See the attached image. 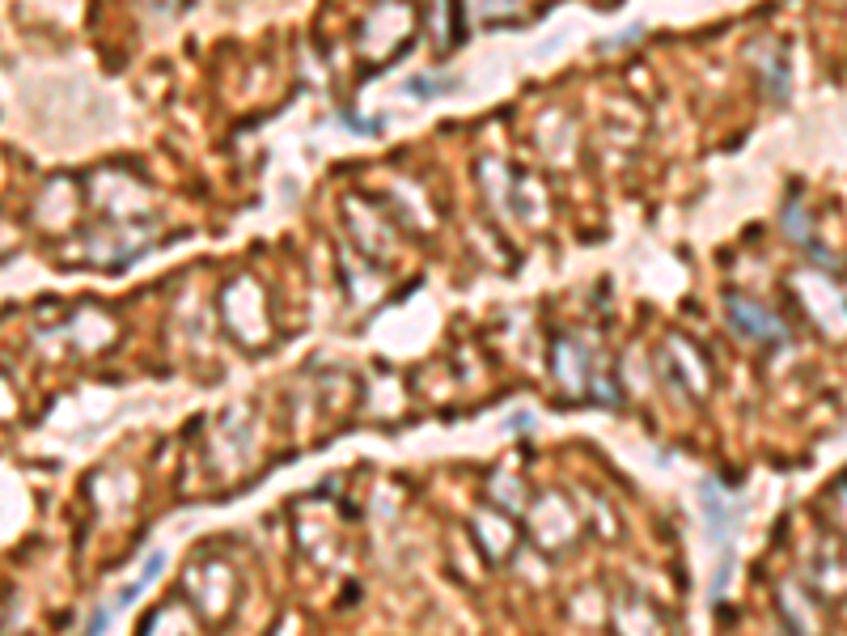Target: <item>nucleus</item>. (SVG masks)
<instances>
[{
    "mask_svg": "<svg viewBox=\"0 0 847 636\" xmlns=\"http://www.w3.org/2000/svg\"><path fill=\"white\" fill-rule=\"evenodd\" d=\"M729 323H733L737 331H746V335H759V340H763V335H776V340L784 335L776 323H771V314L754 310V306H746V302H737V297L729 302Z\"/></svg>",
    "mask_w": 847,
    "mask_h": 636,
    "instance_id": "1",
    "label": "nucleus"
},
{
    "mask_svg": "<svg viewBox=\"0 0 847 636\" xmlns=\"http://www.w3.org/2000/svg\"><path fill=\"white\" fill-rule=\"evenodd\" d=\"M161 569H166V556H161V552H157V556H149V560H144V569H140V577H136V581H132V586H128V590H123V594L115 598V607H128V603H136V598H140L144 590H149V581H153V577H157Z\"/></svg>",
    "mask_w": 847,
    "mask_h": 636,
    "instance_id": "2",
    "label": "nucleus"
}]
</instances>
